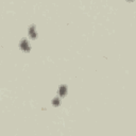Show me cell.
<instances>
[{
	"label": "cell",
	"mask_w": 136,
	"mask_h": 136,
	"mask_svg": "<svg viewBox=\"0 0 136 136\" xmlns=\"http://www.w3.org/2000/svg\"><path fill=\"white\" fill-rule=\"evenodd\" d=\"M129 1H133V0H129Z\"/></svg>",
	"instance_id": "obj_5"
},
{
	"label": "cell",
	"mask_w": 136,
	"mask_h": 136,
	"mask_svg": "<svg viewBox=\"0 0 136 136\" xmlns=\"http://www.w3.org/2000/svg\"><path fill=\"white\" fill-rule=\"evenodd\" d=\"M52 104L54 106H58L61 104V99H60V97H56V98H54L53 100H52Z\"/></svg>",
	"instance_id": "obj_4"
},
{
	"label": "cell",
	"mask_w": 136,
	"mask_h": 136,
	"mask_svg": "<svg viewBox=\"0 0 136 136\" xmlns=\"http://www.w3.org/2000/svg\"><path fill=\"white\" fill-rule=\"evenodd\" d=\"M29 35H30V37L32 38V39H35L36 37H37V33H36V29H35V26L34 25L30 26V28H29Z\"/></svg>",
	"instance_id": "obj_2"
},
{
	"label": "cell",
	"mask_w": 136,
	"mask_h": 136,
	"mask_svg": "<svg viewBox=\"0 0 136 136\" xmlns=\"http://www.w3.org/2000/svg\"><path fill=\"white\" fill-rule=\"evenodd\" d=\"M19 47H20L25 52H29V51H30V49H31L30 45H29V42H28V40H27L26 38H22V39L20 40Z\"/></svg>",
	"instance_id": "obj_1"
},
{
	"label": "cell",
	"mask_w": 136,
	"mask_h": 136,
	"mask_svg": "<svg viewBox=\"0 0 136 136\" xmlns=\"http://www.w3.org/2000/svg\"><path fill=\"white\" fill-rule=\"evenodd\" d=\"M66 93H67L66 86H65V85L60 86V88H58V95H60V96H65Z\"/></svg>",
	"instance_id": "obj_3"
}]
</instances>
